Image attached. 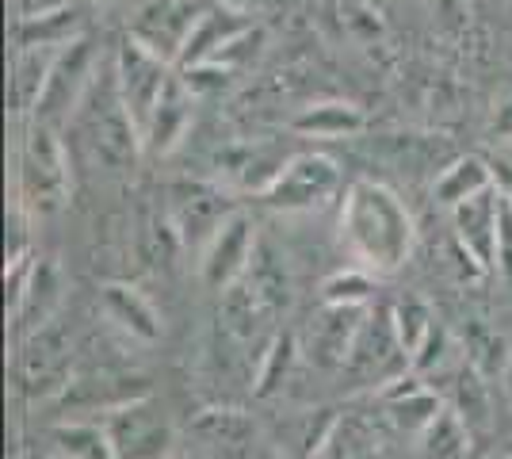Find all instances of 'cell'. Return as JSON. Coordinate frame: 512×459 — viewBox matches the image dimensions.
I'll return each instance as SVG.
<instances>
[{
  "instance_id": "1f68e13d",
  "label": "cell",
  "mask_w": 512,
  "mask_h": 459,
  "mask_svg": "<svg viewBox=\"0 0 512 459\" xmlns=\"http://www.w3.org/2000/svg\"><path fill=\"white\" fill-rule=\"evenodd\" d=\"M260 46H264V31H260V27H245V31H237L234 39L214 54L211 62H218V66H226L237 73V69H245L256 54H260Z\"/></svg>"
},
{
  "instance_id": "484cf974",
  "label": "cell",
  "mask_w": 512,
  "mask_h": 459,
  "mask_svg": "<svg viewBox=\"0 0 512 459\" xmlns=\"http://www.w3.org/2000/svg\"><path fill=\"white\" fill-rule=\"evenodd\" d=\"M470 456V425L459 417V410H448L436 417L421 433V459H467Z\"/></svg>"
},
{
  "instance_id": "ac0fdd59",
  "label": "cell",
  "mask_w": 512,
  "mask_h": 459,
  "mask_svg": "<svg viewBox=\"0 0 512 459\" xmlns=\"http://www.w3.org/2000/svg\"><path fill=\"white\" fill-rule=\"evenodd\" d=\"M245 27H249V23H245V12H237V8H226V4L203 8V16H199V23H195L192 39H188L184 54H180V69L199 66V62H211L214 54L230 43L237 31H245Z\"/></svg>"
},
{
  "instance_id": "7c38bea8",
  "label": "cell",
  "mask_w": 512,
  "mask_h": 459,
  "mask_svg": "<svg viewBox=\"0 0 512 459\" xmlns=\"http://www.w3.org/2000/svg\"><path fill=\"white\" fill-rule=\"evenodd\" d=\"M92 150L96 157L111 165V169H130L134 165V157L142 150V127L130 119L127 104H123V96H119V85H115V100L100 108L92 115Z\"/></svg>"
},
{
  "instance_id": "8d00e7d4",
  "label": "cell",
  "mask_w": 512,
  "mask_h": 459,
  "mask_svg": "<svg viewBox=\"0 0 512 459\" xmlns=\"http://www.w3.org/2000/svg\"><path fill=\"white\" fill-rule=\"evenodd\" d=\"M490 169H493V188L512 203V161L509 157H497V161H490Z\"/></svg>"
},
{
  "instance_id": "7402d4cb",
  "label": "cell",
  "mask_w": 512,
  "mask_h": 459,
  "mask_svg": "<svg viewBox=\"0 0 512 459\" xmlns=\"http://www.w3.org/2000/svg\"><path fill=\"white\" fill-rule=\"evenodd\" d=\"M226 299H222V322L230 326V333L234 337H241V341H253L256 333H260V326L276 314L272 306H268V299L256 291L249 280H237L230 291H222Z\"/></svg>"
},
{
  "instance_id": "4fadbf2b",
  "label": "cell",
  "mask_w": 512,
  "mask_h": 459,
  "mask_svg": "<svg viewBox=\"0 0 512 459\" xmlns=\"http://www.w3.org/2000/svg\"><path fill=\"white\" fill-rule=\"evenodd\" d=\"M367 310L363 306H333L325 303V310L314 322L310 333V356L318 360L321 368H348L352 349H356V337L363 329Z\"/></svg>"
},
{
  "instance_id": "836d02e7",
  "label": "cell",
  "mask_w": 512,
  "mask_h": 459,
  "mask_svg": "<svg viewBox=\"0 0 512 459\" xmlns=\"http://www.w3.org/2000/svg\"><path fill=\"white\" fill-rule=\"evenodd\" d=\"M448 349H451L448 329L436 322V326L428 329L425 341H421V349L413 352V360H409V372H413V375H425V372H432V368H440V364L448 360Z\"/></svg>"
},
{
  "instance_id": "d6a6232c",
  "label": "cell",
  "mask_w": 512,
  "mask_h": 459,
  "mask_svg": "<svg viewBox=\"0 0 512 459\" xmlns=\"http://www.w3.org/2000/svg\"><path fill=\"white\" fill-rule=\"evenodd\" d=\"M505 341L490 333V329H474L470 333V368H478L482 375H493L505 368Z\"/></svg>"
},
{
  "instance_id": "ba28073f",
  "label": "cell",
  "mask_w": 512,
  "mask_h": 459,
  "mask_svg": "<svg viewBox=\"0 0 512 459\" xmlns=\"http://www.w3.org/2000/svg\"><path fill=\"white\" fill-rule=\"evenodd\" d=\"M92 62H96V46L88 35H77L69 46L58 50L54 58V69H50V81H46V92L35 108V119L39 123H58L62 115L77 108L81 92L88 88V73H92Z\"/></svg>"
},
{
  "instance_id": "4dcf8cb0",
  "label": "cell",
  "mask_w": 512,
  "mask_h": 459,
  "mask_svg": "<svg viewBox=\"0 0 512 459\" xmlns=\"http://www.w3.org/2000/svg\"><path fill=\"white\" fill-rule=\"evenodd\" d=\"M234 77V69L218 66V62H199V66L180 69V81L188 85L192 96H218V92H226L234 85Z\"/></svg>"
},
{
  "instance_id": "5bb4252c",
  "label": "cell",
  "mask_w": 512,
  "mask_h": 459,
  "mask_svg": "<svg viewBox=\"0 0 512 459\" xmlns=\"http://www.w3.org/2000/svg\"><path fill=\"white\" fill-rule=\"evenodd\" d=\"M379 402H383V414L390 417V425H394L398 433H409V437H421L428 425L444 414L436 391L425 387L417 375L394 379L390 387L379 391Z\"/></svg>"
},
{
  "instance_id": "277c9868",
  "label": "cell",
  "mask_w": 512,
  "mask_h": 459,
  "mask_svg": "<svg viewBox=\"0 0 512 459\" xmlns=\"http://www.w3.org/2000/svg\"><path fill=\"white\" fill-rule=\"evenodd\" d=\"M348 372L356 375L360 383L383 391L394 379H402L409 372V352L398 341V329L390 322V314H367L363 329L356 337V349L348 360Z\"/></svg>"
},
{
  "instance_id": "d6986e66",
  "label": "cell",
  "mask_w": 512,
  "mask_h": 459,
  "mask_svg": "<svg viewBox=\"0 0 512 459\" xmlns=\"http://www.w3.org/2000/svg\"><path fill=\"white\" fill-rule=\"evenodd\" d=\"M54 58L58 50H20L16 62H12V77H8V104L16 115H27V111L39 108L46 92V81H50V69H54Z\"/></svg>"
},
{
  "instance_id": "603a6c76",
  "label": "cell",
  "mask_w": 512,
  "mask_h": 459,
  "mask_svg": "<svg viewBox=\"0 0 512 459\" xmlns=\"http://www.w3.org/2000/svg\"><path fill=\"white\" fill-rule=\"evenodd\" d=\"M16 46L20 50H62L77 39V12L73 8H62V12H46V16H35V20H20L16 23Z\"/></svg>"
},
{
  "instance_id": "9c48e42d",
  "label": "cell",
  "mask_w": 512,
  "mask_h": 459,
  "mask_svg": "<svg viewBox=\"0 0 512 459\" xmlns=\"http://www.w3.org/2000/svg\"><path fill=\"white\" fill-rule=\"evenodd\" d=\"M501 207L505 199L497 188H486L482 196L467 199L451 211L455 219V238L463 245L467 261L478 272H493L497 268V234H501Z\"/></svg>"
},
{
  "instance_id": "f546056e",
  "label": "cell",
  "mask_w": 512,
  "mask_h": 459,
  "mask_svg": "<svg viewBox=\"0 0 512 459\" xmlns=\"http://www.w3.org/2000/svg\"><path fill=\"white\" fill-rule=\"evenodd\" d=\"M455 410L467 425H486L490 421V398L478 368H463L455 379Z\"/></svg>"
},
{
  "instance_id": "d4e9b609",
  "label": "cell",
  "mask_w": 512,
  "mask_h": 459,
  "mask_svg": "<svg viewBox=\"0 0 512 459\" xmlns=\"http://www.w3.org/2000/svg\"><path fill=\"white\" fill-rule=\"evenodd\" d=\"M54 440L65 459H119L111 429L96 421H69L54 433Z\"/></svg>"
},
{
  "instance_id": "3957f363",
  "label": "cell",
  "mask_w": 512,
  "mask_h": 459,
  "mask_svg": "<svg viewBox=\"0 0 512 459\" xmlns=\"http://www.w3.org/2000/svg\"><path fill=\"white\" fill-rule=\"evenodd\" d=\"M69 188V161L54 131L39 123L23 138L20 150V192L27 203H39L43 211L58 207Z\"/></svg>"
},
{
  "instance_id": "4316f807",
  "label": "cell",
  "mask_w": 512,
  "mask_h": 459,
  "mask_svg": "<svg viewBox=\"0 0 512 459\" xmlns=\"http://www.w3.org/2000/svg\"><path fill=\"white\" fill-rule=\"evenodd\" d=\"M295 364V337L291 333H276L268 341V349L260 352V368L253 375V394L256 398H272L279 391V383L287 379Z\"/></svg>"
},
{
  "instance_id": "e0dca14e",
  "label": "cell",
  "mask_w": 512,
  "mask_h": 459,
  "mask_svg": "<svg viewBox=\"0 0 512 459\" xmlns=\"http://www.w3.org/2000/svg\"><path fill=\"white\" fill-rule=\"evenodd\" d=\"M100 303H104V314L115 322L119 329H127L130 337L138 341H157L161 337V318L153 303L130 284H107L100 291Z\"/></svg>"
},
{
  "instance_id": "52a82bcc",
  "label": "cell",
  "mask_w": 512,
  "mask_h": 459,
  "mask_svg": "<svg viewBox=\"0 0 512 459\" xmlns=\"http://www.w3.org/2000/svg\"><path fill=\"white\" fill-rule=\"evenodd\" d=\"M199 16H203V8H195L192 0H157L130 27V39L153 50L161 62L180 66V54L192 39Z\"/></svg>"
},
{
  "instance_id": "f1b7e54d",
  "label": "cell",
  "mask_w": 512,
  "mask_h": 459,
  "mask_svg": "<svg viewBox=\"0 0 512 459\" xmlns=\"http://www.w3.org/2000/svg\"><path fill=\"white\" fill-rule=\"evenodd\" d=\"M375 295V280L367 268H348L321 284V299L333 306H367Z\"/></svg>"
},
{
  "instance_id": "30bf717a",
  "label": "cell",
  "mask_w": 512,
  "mask_h": 459,
  "mask_svg": "<svg viewBox=\"0 0 512 459\" xmlns=\"http://www.w3.org/2000/svg\"><path fill=\"white\" fill-rule=\"evenodd\" d=\"M146 410L150 398H138L130 406L111 410V421H104L115 437L119 459H165L172 452V425Z\"/></svg>"
},
{
  "instance_id": "2e32d148",
  "label": "cell",
  "mask_w": 512,
  "mask_h": 459,
  "mask_svg": "<svg viewBox=\"0 0 512 459\" xmlns=\"http://www.w3.org/2000/svg\"><path fill=\"white\" fill-rule=\"evenodd\" d=\"M192 108H195V96L188 92V85L180 77H172L169 88L161 92L157 108H153L150 123H146V146L153 153H172L180 146L184 131L192 127Z\"/></svg>"
},
{
  "instance_id": "f35d334b",
  "label": "cell",
  "mask_w": 512,
  "mask_h": 459,
  "mask_svg": "<svg viewBox=\"0 0 512 459\" xmlns=\"http://www.w3.org/2000/svg\"><path fill=\"white\" fill-rule=\"evenodd\" d=\"M218 4H226V8H237V12H245V16H249V12H253V8H260L264 0H218Z\"/></svg>"
},
{
  "instance_id": "ab89813d",
  "label": "cell",
  "mask_w": 512,
  "mask_h": 459,
  "mask_svg": "<svg viewBox=\"0 0 512 459\" xmlns=\"http://www.w3.org/2000/svg\"><path fill=\"white\" fill-rule=\"evenodd\" d=\"M107 4H119V0H107Z\"/></svg>"
},
{
  "instance_id": "60d3db41",
  "label": "cell",
  "mask_w": 512,
  "mask_h": 459,
  "mask_svg": "<svg viewBox=\"0 0 512 459\" xmlns=\"http://www.w3.org/2000/svg\"><path fill=\"white\" fill-rule=\"evenodd\" d=\"M509 459H512V448H509Z\"/></svg>"
},
{
  "instance_id": "8fae6325",
  "label": "cell",
  "mask_w": 512,
  "mask_h": 459,
  "mask_svg": "<svg viewBox=\"0 0 512 459\" xmlns=\"http://www.w3.org/2000/svg\"><path fill=\"white\" fill-rule=\"evenodd\" d=\"M234 215L230 199L214 184H176L172 188V226L180 241H211L214 230Z\"/></svg>"
},
{
  "instance_id": "5b68a950",
  "label": "cell",
  "mask_w": 512,
  "mask_h": 459,
  "mask_svg": "<svg viewBox=\"0 0 512 459\" xmlns=\"http://www.w3.org/2000/svg\"><path fill=\"white\" fill-rule=\"evenodd\" d=\"M169 81V62H161L153 50H146L127 35V43L119 46V58H115V85H119V96L127 104L130 119L142 127V134H146V123H150L153 108H157L161 92L169 88Z\"/></svg>"
},
{
  "instance_id": "44dd1931",
  "label": "cell",
  "mask_w": 512,
  "mask_h": 459,
  "mask_svg": "<svg viewBox=\"0 0 512 459\" xmlns=\"http://www.w3.org/2000/svg\"><path fill=\"white\" fill-rule=\"evenodd\" d=\"M363 111L348 100H325V104H310L291 119V131L302 138H352L363 131Z\"/></svg>"
},
{
  "instance_id": "7a4b0ae2",
  "label": "cell",
  "mask_w": 512,
  "mask_h": 459,
  "mask_svg": "<svg viewBox=\"0 0 512 459\" xmlns=\"http://www.w3.org/2000/svg\"><path fill=\"white\" fill-rule=\"evenodd\" d=\"M341 188V169L325 153H299L264 192V203L276 211H318Z\"/></svg>"
},
{
  "instance_id": "ffe728a7",
  "label": "cell",
  "mask_w": 512,
  "mask_h": 459,
  "mask_svg": "<svg viewBox=\"0 0 512 459\" xmlns=\"http://www.w3.org/2000/svg\"><path fill=\"white\" fill-rule=\"evenodd\" d=\"M486 188H493L490 161H486V157H478V153H467V157H455L448 169L436 176L432 196H436V203H440V207L455 211L459 203L482 196Z\"/></svg>"
},
{
  "instance_id": "d590c367",
  "label": "cell",
  "mask_w": 512,
  "mask_h": 459,
  "mask_svg": "<svg viewBox=\"0 0 512 459\" xmlns=\"http://www.w3.org/2000/svg\"><path fill=\"white\" fill-rule=\"evenodd\" d=\"M69 8V0H20V20H35L46 12H62Z\"/></svg>"
},
{
  "instance_id": "8992f818",
  "label": "cell",
  "mask_w": 512,
  "mask_h": 459,
  "mask_svg": "<svg viewBox=\"0 0 512 459\" xmlns=\"http://www.w3.org/2000/svg\"><path fill=\"white\" fill-rule=\"evenodd\" d=\"M253 253H256L253 219L234 211L230 219L214 230V238L203 245V261H199L203 284L211 287V291H230L237 280H245V272L253 264Z\"/></svg>"
},
{
  "instance_id": "6da1fadb",
  "label": "cell",
  "mask_w": 512,
  "mask_h": 459,
  "mask_svg": "<svg viewBox=\"0 0 512 459\" xmlns=\"http://www.w3.org/2000/svg\"><path fill=\"white\" fill-rule=\"evenodd\" d=\"M341 230L367 272H398L413 249V219L386 184L356 180L344 196Z\"/></svg>"
},
{
  "instance_id": "cb8c5ba5",
  "label": "cell",
  "mask_w": 512,
  "mask_h": 459,
  "mask_svg": "<svg viewBox=\"0 0 512 459\" xmlns=\"http://www.w3.org/2000/svg\"><path fill=\"white\" fill-rule=\"evenodd\" d=\"M62 276H58V264L54 261H35V272H31V287L23 295V306L16 310V322L31 329H43L50 310L62 299Z\"/></svg>"
},
{
  "instance_id": "74e56055",
  "label": "cell",
  "mask_w": 512,
  "mask_h": 459,
  "mask_svg": "<svg viewBox=\"0 0 512 459\" xmlns=\"http://www.w3.org/2000/svg\"><path fill=\"white\" fill-rule=\"evenodd\" d=\"M493 138H512V96L505 100V108L497 111V123H493Z\"/></svg>"
},
{
  "instance_id": "9a60e30c",
  "label": "cell",
  "mask_w": 512,
  "mask_h": 459,
  "mask_svg": "<svg viewBox=\"0 0 512 459\" xmlns=\"http://www.w3.org/2000/svg\"><path fill=\"white\" fill-rule=\"evenodd\" d=\"M65 368H69V337L58 333V329L43 326L31 337V345L23 349L20 360V375L27 394L58 391L65 379Z\"/></svg>"
},
{
  "instance_id": "e575fe53",
  "label": "cell",
  "mask_w": 512,
  "mask_h": 459,
  "mask_svg": "<svg viewBox=\"0 0 512 459\" xmlns=\"http://www.w3.org/2000/svg\"><path fill=\"white\" fill-rule=\"evenodd\" d=\"M505 199V196H501ZM497 272H501V280L509 284L512 291V203L505 199V207H501V234H497Z\"/></svg>"
},
{
  "instance_id": "83f0119b",
  "label": "cell",
  "mask_w": 512,
  "mask_h": 459,
  "mask_svg": "<svg viewBox=\"0 0 512 459\" xmlns=\"http://www.w3.org/2000/svg\"><path fill=\"white\" fill-rule=\"evenodd\" d=\"M390 322L398 329V341L406 345L409 360H413V352L421 349V341L428 337V329L436 326V318H432V310H428L425 299H417V295H409L402 303L390 310Z\"/></svg>"
}]
</instances>
